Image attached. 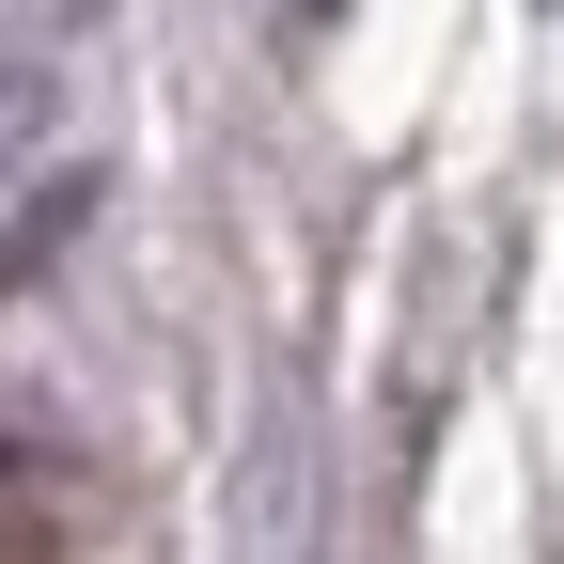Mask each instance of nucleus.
I'll use <instances>...</instances> for the list:
<instances>
[{
	"instance_id": "1",
	"label": "nucleus",
	"mask_w": 564,
	"mask_h": 564,
	"mask_svg": "<svg viewBox=\"0 0 564 564\" xmlns=\"http://www.w3.org/2000/svg\"><path fill=\"white\" fill-rule=\"evenodd\" d=\"M32 141H47V63L0 47V158H32Z\"/></svg>"
}]
</instances>
